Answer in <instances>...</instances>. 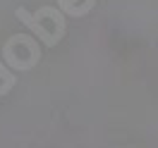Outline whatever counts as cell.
<instances>
[{
    "label": "cell",
    "instance_id": "2",
    "mask_svg": "<svg viewBox=\"0 0 158 148\" xmlns=\"http://www.w3.org/2000/svg\"><path fill=\"white\" fill-rule=\"evenodd\" d=\"M0 79L5 81V84H10V86H15V84H17V79H15V74H12V72H10L7 67H5L2 62H0Z\"/></svg>",
    "mask_w": 158,
    "mask_h": 148
},
{
    "label": "cell",
    "instance_id": "1",
    "mask_svg": "<svg viewBox=\"0 0 158 148\" xmlns=\"http://www.w3.org/2000/svg\"><path fill=\"white\" fill-rule=\"evenodd\" d=\"M15 14H17V19H19L22 24H27V26L31 29V34H36V36H39V38L43 41L46 46H48V48H53V46H55V43L60 41L58 36H53V34H50L46 26H41V22L36 19L31 12H27L24 7H17V12H15Z\"/></svg>",
    "mask_w": 158,
    "mask_h": 148
}]
</instances>
